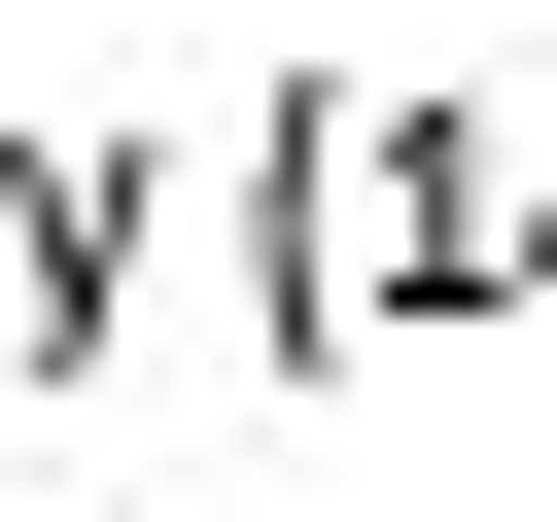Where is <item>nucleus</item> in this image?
Listing matches in <instances>:
<instances>
[]
</instances>
